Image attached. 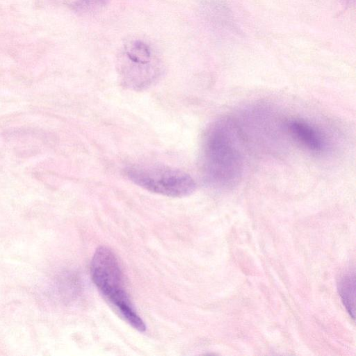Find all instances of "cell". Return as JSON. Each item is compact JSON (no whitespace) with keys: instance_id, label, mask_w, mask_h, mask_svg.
Instances as JSON below:
<instances>
[{"instance_id":"cell-1","label":"cell","mask_w":356,"mask_h":356,"mask_svg":"<svg viewBox=\"0 0 356 356\" xmlns=\"http://www.w3.org/2000/svg\"><path fill=\"white\" fill-rule=\"evenodd\" d=\"M243 134L238 123L223 118L207 129L202 146V170L212 187L227 190L237 186L242 177L244 158Z\"/></svg>"},{"instance_id":"cell-3","label":"cell","mask_w":356,"mask_h":356,"mask_svg":"<svg viewBox=\"0 0 356 356\" xmlns=\"http://www.w3.org/2000/svg\"><path fill=\"white\" fill-rule=\"evenodd\" d=\"M126 176L136 185L154 193L182 197L196 188L194 179L186 172L157 165H137L125 170Z\"/></svg>"},{"instance_id":"cell-2","label":"cell","mask_w":356,"mask_h":356,"mask_svg":"<svg viewBox=\"0 0 356 356\" xmlns=\"http://www.w3.org/2000/svg\"><path fill=\"white\" fill-rule=\"evenodd\" d=\"M90 275L101 294L122 318L135 330L145 332V324L134 307L119 261L111 249L100 246L95 250L91 260Z\"/></svg>"},{"instance_id":"cell-4","label":"cell","mask_w":356,"mask_h":356,"mask_svg":"<svg viewBox=\"0 0 356 356\" xmlns=\"http://www.w3.org/2000/svg\"><path fill=\"white\" fill-rule=\"evenodd\" d=\"M120 70L127 86L143 89L149 86L160 73V63L149 44L141 40L127 42L122 51Z\"/></svg>"},{"instance_id":"cell-5","label":"cell","mask_w":356,"mask_h":356,"mask_svg":"<svg viewBox=\"0 0 356 356\" xmlns=\"http://www.w3.org/2000/svg\"><path fill=\"white\" fill-rule=\"evenodd\" d=\"M289 134L303 147L315 153L322 152L325 141L321 133L311 124L300 119L289 120L286 124Z\"/></svg>"},{"instance_id":"cell-6","label":"cell","mask_w":356,"mask_h":356,"mask_svg":"<svg viewBox=\"0 0 356 356\" xmlns=\"http://www.w3.org/2000/svg\"><path fill=\"white\" fill-rule=\"evenodd\" d=\"M339 293L350 316L355 318V275L350 271L341 277L338 283Z\"/></svg>"},{"instance_id":"cell-7","label":"cell","mask_w":356,"mask_h":356,"mask_svg":"<svg viewBox=\"0 0 356 356\" xmlns=\"http://www.w3.org/2000/svg\"><path fill=\"white\" fill-rule=\"evenodd\" d=\"M201 11L204 17L214 26L224 28L230 22L227 9L224 5L215 0L204 3Z\"/></svg>"},{"instance_id":"cell-8","label":"cell","mask_w":356,"mask_h":356,"mask_svg":"<svg viewBox=\"0 0 356 356\" xmlns=\"http://www.w3.org/2000/svg\"><path fill=\"white\" fill-rule=\"evenodd\" d=\"M108 2L109 0H72L70 5L76 13L90 15L102 10Z\"/></svg>"}]
</instances>
